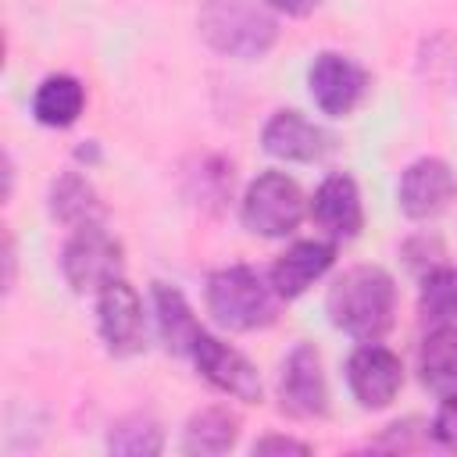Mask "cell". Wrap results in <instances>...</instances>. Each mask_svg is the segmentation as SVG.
Masks as SVG:
<instances>
[{
	"instance_id": "cell-1",
	"label": "cell",
	"mask_w": 457,
	"mask_h": 457,
	"mask_svg": "<svg viewBox=\"0 0 457 457\" xmlns=\"http://www.w3.org/2000/svg\"><path fill=\"white\" fill-rule=\"evenodd\" d=\"M325 311L328 321L350 339L378 343L393 328V314H396L393 275L378 264H353L328 286Z\"/></svg>"
},
{
	"instance_id": "cell-2",
	"label": "cell",
	"mask_w": 457,
	"mask_h": 457,
	"mask_svg": "<svg viewBox=\"0 0 457 457\" xmlns=\"http://www.w3.org/2000/svg\"><path fill=\"white\" fill-rule=\"evenodd\" d=\"M204 300L218 325L232 332H253L275 321L282 296L275 293L271 278H264L261 271L246 264H228L207 275Z\"/></svg>"
},
{
	"instance_id": "cell-3",
	"label": "cell",
	"mask_w": 457,
	"mask_h": 457,
	"mask_svg": "<svg viewBox=\"0 0 457 457\" xmlns=\"http://www.w3.org/2000/svg\"><path fill=\"white\" fill-rule=\"evenodd\" d=\"M196 29L211 50L236 61H253L268 54L278 36L275 18L257 0H204Z\"/></svg>"
},
{
	"instance_id": "cell-4",
	"label": "cell",
	"mask_w": 457,
	"mask_h": 457,
	"mask_svg": "<svg viewBox=\"0 0 457 457\" xmlns=\"http://www.w3.org/2000/svg\"><path fill=\"white\" fill-rule=\"evenodd\" d=\"M239 218L253 236L282 239L303 218V189L286 171H261L243 189Z\"/></svg>"
},
{
	"instance_id": "cell-5",
	"label": "cell",
	"mask_w": 457,
	"mask_h": 457,
	"mask_svg": "<svg viewBox=\"0 0 457 457\" xmlns=\"http://www.w3.org/2000/svg\"><path fill=\"white\" fill-rule=\"evenodd\" d=\"M121 268L125 250L111 232H104V225L75 228V236L61 250V271L75 293H100L104 286L121 278Z\"/></svg>"
},
{
	"instance_id": "cell-6",
	"label": "cell",
	"mask_w": 457,
	"mask_h": 457,
	"mask_svg": "<svg viewBox=\"0 0 457 457\" xmlns=\"http://www.w3.org/2000/svg\"><path fill=\"white\" fill-rule=\"evenodd\" d=\"M96 328L104 346L114 357H132L146 350V314L139 293L125 282L114 278L96 293Z\"/></svg>"
},
{
	"instance_id": "cell-7",
	"label": "cell",
	"mask_w": 457,
	"mask_h": 457,
	"mask_svg": "<svg viewBox=\"0 0 457 457\" xmlns=\"http://www.w3.org/2000/svg\"><path fill=\"white\" fill-rule=\"evenodd\" d=\"M453 200H457V175L439 157L411 161L396 182V204L414 221H428V218L443 214Z\"/></svg>"
},
{
	"instance_id": "cell-8",
	"label": "cell",
	"mask_w": 457,
	"mask_h": 457,
	"mask_svg": "<svg viewBox=\"0 0 457 457\" xmlns=\"http://www.w3.org/2000/svg\"><path fill=\"white\" fill-rule=\"evenodd\" d=\"M307 86H311V96L321 107V114L343 118V114H350L364 100V93H368V71L357 61H350L346 54L325 50V54H318L311 61Z\"/></svg>"
},
{
	"instance_id": "cell-9",
	"label": "cell",
	"mask_w": 457,
	"mask_h": 457,
	"mask_svg": "<svg viewBox=\"0 0 457 457\" xmlns=\"http://www.w3.org/2000/svg\"><path fill=\"white\" fill-rule=\"evenodd\" d=\"M278 407L293 418H321L328 411V386L321 371V357L311 343H296L278 375Z\"/></svg>"
},
{
	"instance_id": "cell-10",
	"label": "cell",
	"mask_w": 457,
	"mask_h": 457,
	"mask_svg": "<svg viewBox=\"0 0 457 457\" xmlns=\"http://www.w3.org/2000/svg\"><path fill=\"white\" fill-rule=\"evenodd\" d=\"M346 386L361 407H389L403 386V364L393 350L378 343H361L346 361Z\"/></svg>"
},
{
	"instance_id": "cell-11",
	"label": "cell",
	"mask_w": 457,
	"mask_h": 457,
	"mask_svg": "<svg viewBox=\"0 0 457 457\" xmlns=\"http://www.w3.org/2000/svg\"><path fill=\"white\" fill-rule=\"evenodd\" d=\"M189 357H193L196 371L218 393L232 396V400H243V403H257L261 400V375H257V368L236 346H228V343L200 332V339H196V346H193Z\"/></svg>"
},
{
	"instance_id": "cell-12",
	"label": "cell",
	"mask_w": 457,
	"mask_h": 457,
	"mask_svg": "<svg viewBox=\"0 0 457 457\" xmlns=\"http://www.w3.org/2000/svg\"><path fill=\"white\" fill-rule=\"evenodd\" d=\"M261 143L271 157L278 161H300V164H311V161H321L332 146H336V136L314 121H307L300 111H275L268 121H264V132H261Z\"/></svg>"
},
{
	"instance_id": "cell-13",
	"label": "cell",
	"mask_w": 457,
	"mask_h": 457,
	"mask_svg": "<svg viewBox=\"0 0 457 457\" xmlns=\"http://www.w3.org/2000/svg\"><path fill=\"white\" fill-rule=\"evenodd\" d=\"M311 218L318 228H325L328 239H353L364 225V207H361V189L350 175H328L314 196H311Z\"/></svg>"
},
{
	"instance_id": "cell-14",
	"label": "cell",
	"mask_w": 457,
	"mask_h": 457,
	"mask_svg": "<svg viewBox=\"0 0 457 457\" xmlns=\"http://www.w3.org/2000/svg\"><path fill=\"white\" fill-rule=\"evenodd\" d=\"M332 261H336V239H300L271 264L268 278L282 300H296L332 268Z\"/></svg>"
},
{
	"instance_id": "cell-15",
	"label": "cell",
	"mask_w": 457,
	"mask_h": 457,
	"mask_svg": "<svg viewBox=\"0 0 457 457\" xmlns=\"http://www.w3.org/2000/svg\"><path fill=\"white\" fill-rule=\"evenodd\" d=\"M418 375L439 400H457V328L436 325L418 350Z\"/></svg>"
},
{
	"instance_id": "cell-16",
	"label": "cell",
	"mask_w": 457,
	"mask_h": 457,
	"mask_svg": "<svg viewBox=\"0 0 457 457\" xmlns=\"http://www.w3.org/2000/svg\"><path fill=\"white\" fill-rule=\"evenodd\" d=\"M154 314H157V332H161L164 346L179 357H189L204 328L196 325L186 296L168 282H154Z\"/></svg>"
},
{
	"instance_id": "cell-17",
	"label": "cell",
	"mask_w": 457,
	"mask_h": 457,
	"mask_svg": "<svg viewBox=\"0 0 457 457\" xmlns=\"http://www.w3.org/2000/svg\"><path fill=\"white\" fill-rule=\"evenodd\" d=\"M50 214L68 228L104 225V204H100L96 189L79 171H64L61 179H54V186H50Z\"/></svg>"
},
{
	"instance_id": "cell-18",
	"label": "cell",
	"mask_w": 457,
	"mask_h": 457,
	"mask_svg": "<svg viewBox=\"0 0 457 457\" xmlns=\"http://www.w3.org/2000/svg\"><path fill=\"white\" fill-rule=\"evenodd\" d=\"M86 107V89L75 75H46L32 93V114L46 129H68Z\"/></svg>"
},
{
	"instance_id": "cell-19",
	"label": "cell",
	"mask_w": 457,
	"mask_h": 457,
	"mask_svg": "<svg viewBox=\"0 0 457 457\" xmlns=\"http://www.w3.org/2000/svg\"><path fill=\"white\" fill-rule=\"evenodd\" d=\"M239 439V418L228 407H204L182 428V453H225Z\"/></svg>"
},
{
	"instance_id": "cell-20",
	"label": "cell",
	"mask_w": 457,
	"mask_h": 457,
	"mask_svg": "<svg viewBox=\"0 0 457 457\" xmlns=\"http://www.w3.org/2000/svg\"><path fill=\"white\" fill-rule=\"evenodd\" d=\"M164 446V436H161V425L146 414H129L121 418L118 425H111V436H107V450L111 453H129V457H154L161 453Z\"/></svg>"
},
{
	"instance_id": "cell-21",
	"label": "cell",
	"mask_w": 457,
	"mask_h": 457,
	"mask_svg": "<svg viewBox=\"0 0 457 457\" xmlns=\"http://www.w3.org/2000/svg\"><path fill=\"white\" fill-rule=\"evenodd\" d=\"M418 307L436 325L457 321V268H436V271H428L425 282H421Z\"/></svg>"
},
{
	"instance_id": "cell-22",
	"label": "cell",
	"mask_w": 457,
	"mask_h": 457,
	"mask_svg": "<svg viewBox=\"0 0 457 457\" xmlns=\"http://www.w3.org/2000/svg\"><path fill=\"white\" fill-rule=\"evenodd\" d=\"M428 428H432V439L443 450L457 453V400H443V407L436 411V418H432Z\"/></svg>"
},
{
	"instance_id": "cell-23",
	"label": "cell",
	"mask_w": 457,
	"mask_h": 457,
	"mask_svg": "<svg viewBox=\"0 0 457 457\" xmlns=\"http://www.w3.org/2000/svg\"><path fill=\"white\" fill-rule=\"evenodd\" d=\"M307 450H311L307 443L289 439V436H268L253 443V453H307Z\"/></svg>"
},
{
	"instance_id": "cell-24",
	"label": "cell",
	"mask_w": 457,
	"mask_h": 457,
	"mask_svg": "<svg viewBox=\"0 0 457 457\" xmlns=\"http://www.w3.org/2000/svg\"><path fill=\"white\" fill-rule=\"evenodd\" d=\"M275 11H286V14H293V18H303V14H311L314 7H318V0H268Z\"/></svg>"
}]
</instances>
